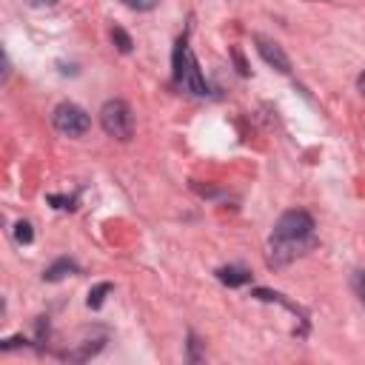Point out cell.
<instances>
[{
  "label": "cell",
  "instance_id": "obj_1",
  "mask_svg": "<svg viewBox=\"0 0 365 365\" xmlns=\"http://www.w3.org/2000/svg\"><path fill=\"white\" fill-rule=\"evenodd\" d=\"M314 217L302 208H291L285 214H279V220L274 222V231H271V240H268V259L271 265H288L294 262L297 257L308 254L314 245H317V237H314Z\"/></svg>",
  "mask_w": 365,
  "mask_h": 365
},
{
  "label": "cell",
  "instance_id": "obj_2",
  "mask_svg": "<svg viewBox=\"0 0 365 365\" xmlns=\"http://www.w3.org/2000/svg\"><path fill=\"white\" fill-rule=\"evenodd\" d=\"M171 66H174V86L182 94H191V97H205L208 94V83H205V77L200 71V63H197V57H194V51H191L185 37L177 40Z\"/></svg>",
  "mask_w": 365,
  "mask_h": 365
},
{
  "label": "cell",
  "instance_id": "obj_3",
  "mask_svg": "<svg viewBox=\"0 0 365 365\" xmlns=\"http://www.w3.org/2000/svg\"><path fill=\"white\" fill-rule=\"evenodd\" d=\"M100 125L108 137L125 143L134 137V114H131V106L125 100H108L103 103L100 108Z\"/></svg>",
  "mask_w": 365,
  "mask_h": 365
},
{
  "label": "cell",
  "instance_id": "obj_4",
  "mask_svg": "<svg viewBox=\"0 0 365 365\" xmlns=\"http://www.w3.org/2000/svg\"><path fill=\"white\" fill-rule=\"evenodd\" d=\"M51 123L66 137H83L91 128V117L80 106H74V103H60L54 108V114H51Z\"/></svg>",
  "mask_w": 365,
  "mask_h": 365
},
{
  "label": "cell",
  "instance_id": "obj_5",
  "mask_svg": "<svg viewBox=\"0 0 365 365\" xmlns=\"http://www.w3.org/2000/svg\"><path fill=\"white\" fill-rule=\"evenodd\" d=\"M254 46H257L259 57H262L271 68H277L279 74H288V71H291V60H288V54L282 51V46H279L277 40H271V37H265V34H254Z\"/></svg>",
  "mask_w": 365,
  "mask_h": 365
},
{
  "label": "cell",
  "instance_id": "obj_6",
  "mask_svg": "<svg viewBox=\"0 0 365 365\" xmlns=\"http://www.w3.org/2000/svg\"><path fill=\"white\" fill-rule=\"evenodd\" d=\"M214 277L222 285H228V288H240V285H248L251 282V271L245 265H220L214 271Z\"/></svg>",
  "mask_w": 365,
  "mask_h": 365
},
{
  "label": "cell",
  "instance_id": "obj_7",
  "mask_svg": "<svg viewBox=\"0 0 365 365\" xmlns=\"http://www.w3.org/2000/svg\"><path fill=\"white\" fill-rule=\"evenodd\" d=\"M251 297H254V299H262V302H279V305H285L294 317H299L302 322H308V319H305V311H302L297 302L285 299V294H279V291H271V288H254V291H251Z\"/></svg>",
  "mask_w": 365,
  "mask_h": 365
},
{
  "label": "cell",
  "instance_id": "obj_8",
  "mask_svg": "<svg viewBox=\"0 0 365 365\" xmlns=\"http://www.w3.org/2000/svg\"><path fill=\"white\" fill-rule=\"evenodd\" d=\"M80 268H77V262L74 259H68V257H60V259H54L46 271H43V279L46 282H60L63 277H68V274H77Z\"/></svg>",
  "mask_w": 365,
  "mask_h": 365
},
{
  "label": "cell",
  "instance_id": "obj_9",
  "mask_svg": "<svg viewBox=\"0 0 365 365\" xmlns=\"http://www.w3.org/2000/svg\"><path fill=\"white\" fill-rule=\"evenodd\" d=\"M111 294V282H97L91 291H88V299H86V305L91 308V311H97V308H103V302H106V297Z\"/></svg>",
  "mask_w": 365,
  "mask_h": 365
},
{
  "label": "cell",
  "instance_id": "obj_10",
  "mask_svg": "<svg viewBox=\"0 0 365 365\" xmlns=\"http://www.w3.org/2000/svg\"><path fill=\"white\" fill-rule=\"evenodd\" d=\"M111 40H114L117 51H123V54H131V48H134V40H131V34H128L125 29L114 26V29H111Z\"/></svg>",
  "mask_w": 365,
  "mask_h": 365
},
{
  "label": "cell",
  "instance_id": "obj_11",
  "mask_svg": "<svg viewBox=\"0 0 365 365\" xmlns=\"http://www.w3.org/2000/svg\"><path fill=\"white\" fill-rule=\"evenodd\" d=\"M14 240H17L20 245H31V240H34V231H31V222H26V220H20V222H14Z\"/></svg>",
  "mask_w": 365,
  "mask_h": 365
},
{
  "label": "cell",
  "instance_id": "obj_12",
  "mask_svg": "<svg viewBox=\"0 0 365 365\" xmlns=\"http://www.w3.org/2000/svg\"><path fill=\"white\" fill-rule=\"evenodd\" d=\"M48 202H51L54 208H63V211L77 208V197H60V194H48Z\"/></svg>",
  "mask_w": 365,
  "mask_h": 365
},
{
  "label": "cell",
  "instance_id": "obj_13",
  "mask_svg": "<svg viewBox=\"0 0 365 365\" xmlns=\"http://www.w3.org/2000/svg\"><path fill=\"white\" fill-rule=\"evenodd\" d=\"M351 288H354V294L359 297V302L365 305V271H354V277H351Z\"/></svg>",
  "mask_w": 365,
  "mask_h": 365
},
{
  "label": "cell",
  "instance_id": "obj_14",
  "mask_svg": "<svg viewBox=\"0 0 365 365\" xmlns=\"http://www.w3.org/2000/svg\"><path fill=\"white\" fill-rule=\"evenodd\" d=\"M231 57H234V63H237V71H240L242 77H248V74H251V68H248V63H245V57H242L240 46H231Z\"/></svg>",
  "mask_w": 365,
  "mask_h": 365
},
{
  "label": "cell",
  "instance_id": "obj_15",
  "mask_svg": "<svg viewBox=\"0 0 365 365\" xmlns=\"http://www.w3.org/2000/svg\"><path fill=\"white\" fill-rule=\"evenodd\" d=\"M128 9H134V11H151L160 0H123Z\"/></svg>",
  "mask_w": 365,
  "mask_h": 365
},
{
  "label": "cell",
  "instance_id": "obj_16",
  "mask_svg": "<svg viewBox=\"0 0 365 365\" xmlns=\"http://www.w3.org/2000/svg\"><path fill=\"white\" fill-rule=\"evenodd\" d=\"M26 342H29V339L17 334V336H9V339H3V342H0V351H11V348H17V345H26Z\"/></svg>",
  "mask_w": 365,
  "mask_h": 365
},
{
  "label": "cell",
  "instance_id": "obj_17",
  "mask_svg": "<svg viewBox=\"0 0 365 365\" xmlns=\"http://www.w3.org/2000/svg\"><path fill=\"white\" fill-rule=\"evenodd\" d=\"M188 351H191V354H188V359H191V362H197V359H200V354H197V336H194V334H188Z\"/></svg>",
  "mask_w": 365,
  "mask_h": 365
},
{
  "label": "cell",
  "instance_id": "obj_18",
  "mask_svg": "<svg viewBox=\"0 0 365 365\" xmlns=\"http://www.w3.org/2000/svg\"><path fill=\"white\" fill-rule=\"evenodd\" d=\"M29 6H54L57 0H26Z\"/></svg>",
  "mask_w": 365,
  "mask_h": 365
},
{
  "label": "cell",
  "instance_id": "obj_19",
  "mask_svg": "<svg viewBox=\"0 0 365 365\" xmlns=\"http://www.w3.org/2000/svg\"><path fill=\"white\" fill-rule=\"evenodd\" d=\"M356 88H359V91H362V94H365V71H362V74H359V77H356Z\"/></svg>",
  "mask_w": 365,
  "mask_h": 365
}]
</instances>
